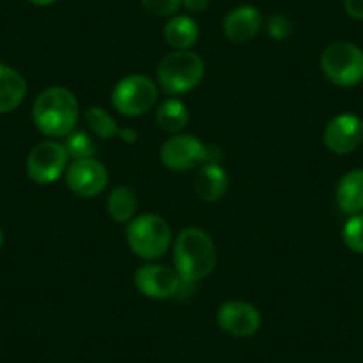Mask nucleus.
I'll list each match as a JSON object with an SVG mask.
<instances>
[{
	"mask_svg": "<svg viewBox=\"0 0 363 363\" xmlns=\"http://www.w3.org/2000/svg\"><path fill=\"white\" fill-rule=\"evenodd\" d=\"M320 69L335 86H358L363 82V50L349 41H333L320 54Z\"/></svg>",
	"mask_w": 363,
	"mask_h": 363,
	"instance_id": "5",
	"label": "nucleus"
},
{
	"mask_svg": "<svg viewBox=\"0 0 363 363\" xmlns=\"http://www.w3.org/2000/svg\"><path fill=\"white\" fill-rule=\"evenodd\" d=\"M264 27V16L255 6H239L223 20V33L232 43H247L255 40Z\"/></svg>",
	"mask_w": 363,
	"mask_h": 363,
	"instance_id": "13",
	"label": "nucleus"
},
{
	"mask_svg": "<svg viewBox=\"0 0 363 363\" xmlns=\"http://www.w3.org/2000/svg\"><path fill=\"white\" fill-rule=\"evenodd\" d=\"M200 27L191 16L174 15L164 26V40L173 50H191L198 43Z\"/></svg>",
	"mask_w": 363,
	"mask_h": 363,
	"instance_id": "17",
	"label": "nucleus"
},
{
	"mask_svg": "<svg viewBox=\"0 0 363 363\" xmlns=\"http://www.w3.org/2000/svg\"><path fill=\"white\" fill-rule=\"evenodd\" d=\"M146 11L159 18H169L178 13L182 8V0H141Z\"/></svg>",
	"mask_w": 363,
	"mask_h": 363,
	"instance_id": "23",
	"label": "nucleus"
},
{
	"mask_svg": "<svg viewBox=\"0 0 363 363\" xmlns=\"http://www.w3.org/2000/svg\"><path fill=\"white\" fill-rule=\"evenodd\" d=\"M269 38L274 41H285L292 34V22L284 15H272L265 23Z\"/></svg>",
	"mask_w": 363,
	"mask_h": 363,
	"instance_id": "24",
	"label": "nucleus"
},
{
	"mask_svg": "<svg viewBox=\"0 0 363 363\" xmlns=\"http://www.w3.org/2000/svg\"><path fill=\"white\" fill-rule=\"evenodd\" d=\"M120 138L121 141L127 143V145H134V143L139 139V134L134 130V128H121Z\"/></svg>",
	"mask_w": 363,
	"mask_h": 363,
	"instance_id": "27",
	"label": "nucleus"
},
{
	"mask_svg": "<svg viewBox=\"0 0 363 363\" xmlns=\"http://www.w3.org/2000/svg\"><path fill=\"white\" fill-rule=\"evenodd\" d=\"M205 61L193 50H173L157 66V82L169 95H186L201 84Z\"/></svg>",
	"mask_w": 363,
	"mask_h": 363,
	"instance_id": "3",
	"label": "nucleus"
},
{
	"mask_svg": "<svg viewBox=\"0 0 363 363\" xmlns=\"http://www.w3.org/2000/svg\"><path fill=\"white\" fill-rule=\"evenodd\" d=\"M182 6L191 13H203L211 6V0H182Z\"/></svg>",
	"mask_w": 363,
	"mask_h": 363,
	"instance_id": "26",
	"label": "nucleus"
},
{
	"mask_svg": "<svg viewBox=\"0 0 363 363\" xmlns=\"http://www.w3.org/2000/svg\"><path fill=\"white\" fill-rule=\"evenodd\" d=\"M29 2L34 6H52L55 4L57 0H29Z\"/></svg>",
	"mask_w": 363,
	"mask_h": 363,
	"instance_id": "28",
	"label": "nucleus"
},
{
	"mask_svg": "<svg viewBox=\"0 0 363 363\" xmlns=\"http://www.w3.org/2000/svg\"><path fill=\"white\" fill-rule=\"evenodd\" d=\"M344 9L349 18L363 22V0H344Z\"/></svg>",
	"mask_w": 363,
	"mask_h": 363,
	"instance_id": "25",
	"label": "nucleus"
},
{
	"mask_svg": "<svg viewBox=\"0 0 363 363\" xmlns=\"http://www.w3.org/2000/svg\"><path fill=\"white\" fill-rule=\"evenodd\" d=\"M194 191L200 200L208 201V203L221 200L228 191V173L225 167L212 160L198 167L196 177H194Z\"/></svg>",
	"mask_w": 363,
	"mask_h": 363,
	"instance_id": "14",
	"label": "nucleus"
},
{
	"mask_svg": "<svg viewBox=\"0 0 363 363\" xmlns=\"http://www.w3.org/2000/svg\"><path fill=\"white\" fill-rule=\"evenodd\" d=\"M218 264V251L212 237L198 226H187L173 244V267L182 284H194L211 277Z\"/></svg>",
	"mask_w": 363,
	"mask_h": 363,
	"instance_id": "1",
	"label": "nucleus"
},
{
	"mask_svg": "<svg viewBox=\"0 0 363 363\" xmlns=\"http://www.w3.org/2000/svg\"><path fill=\"white\" fill-rule=\"evenodd\" d=\"M159 99V87L148 75H127L114 86L111 104L114 111L127 118L145 116L153 109Z\"/></svg>",
	"mask_w": 363,
	"mask_h": 363,
	"instance_id": "6",
	"label": "nucleus"
},
{
	"mask_svg": "<svg viewBox=\"0 0 363 363\" xmlns=\"http://www.w3.org/2000/svg\"><path fill=\"white\" fill-rule=\"evenodd\" d=\"M2 244H4V233H2V228H0V250H2Z\"/></svg>",
	"mask_w": 363,
	"mask_h": 363,
	"instance_id": "29",
	"label": "nucleus"
},
{
	"mask_svg": "<svg viewBox=\"0 0 363 363\" xmlns=\"http://www.w3.org/2000/svg\"><path fill=\"white\" fill-rule=\"evenodd\" d=\"M337 205L344 214H362L363 212V167L351 169L342 174L335 191Z\"/></svg>",
	"mask_w": 363,
	"mask_h": 363,
	"instance_id": "15",
	"label": "nucleus"
},
{
	"mask_svg": "<svg viewBox=\"0 0 363 363\" xmlns=\"http://www.w3.org/2000/svg\"><path fill=\"white\" fill-rule=\"evenodd\" d=\"M68 160L69 157L65 145L54 141V139H47V141L38 143L30 150L26 169L33 182L40 184V186H50L66 173Z\"/></svg>",
	"mask_w": 363,
	"mask_h": 363,
	"instance_id": "7",
	"label": "nucleus"
},
{
	"mask_svg": "<svg viewBox=\"0 0 363 363\" xmlns=\"http://www.w3.org/2000/svg\"><path fill=\"white\" fill-rule=\"evenodd\" d=\"M84 120H86L91 132L95 135H99L100 139H104V141H109V139L116 138V135L120 138V125H118V121L114 120L104 107H89V109L84 113Z\"/></svg>",
	"mask_w": 363,
	"mask_h": 363,
	"instance_id": "20",
	"label": "nucleus"
},
{
	"mask_svg": "<svg viewBox=\"0 0 363 363\" xmlns=\"http://www.w3.org/2000/svg\"><path fill=\"white\" fill-rule=\"evenodd\" d=\"M134 285L145 298L164 301L174 298L184 284L174 267L162 264H145L134 272Z\"/></svg>",
	"mask_w": 363,
	"mask_h": 363,
	"instance_id": "10",
	"label": "nucleus"
},
{
	"mask_svg": "<svg viewBox=\"0 0 363 363\" xmlns=\"http://www.w3.org/2000/svg\"><path fill=\"white\" fill-rule=\"evenodd\" d=\"M80 106L75 93L65 86H52L41 91L33 106V120L38 130L50 139L66 138L75 130Z\"/></svg>",
	"mask_w": 363,
	"mask_h": 363,
	"instance_id": "2",
	"label": "nucleus"
},
{
	"mask_svg": "<svg viewBox=\"0 0 363 363\" xmlns=\"http://www.w3.org/2000/svg\"><path fill=\"white\" fill-rule=\"evenodd\" d=\"M125 239L135 257L143 260H159L171 246V228L159 214H139L125 225Z\"/></svg>",
	"mask_w": 363,
	"mask_h": 363,
	"instance_id": "4",
	"label": "nucleus"
},
{
	"mask_svg": "<svg viewBox=\"0 0 363 363\" xmlns=\"http://www.w3.org/2000/svg\"><path fill=\"white\" fill-rule=\"evenodd\" d=\"M160 160L169 171L186 173L211 160L205 143L193 134H174L160 146Z\"/></svg>",
	"mask_w": 363,
	"mask_h": 363,
	"instance_id": "8",
	"label": "nucleus"
},
{
	"mask_svg": "<svg viewBox=\"0 0 363 363\" xmlns=\"http://www.w3.org/2000/svg\"><path fill=\"white\" fill-rule=\"evenodd\" d=\"M68 189L80 198H95L109 186V171L95 157L73 160L65 173Z\"/></svg>",
	"mask_w": 363,
	"mask_h": 363,
	"instance_id": "9",
	"label": "nucleus"
},
{
	"mask_svg": "<svg viewBox=\"0 0 363 363\" xmlns=\"http://www.w3.org/2000/svg\"><path fill=\"white\" fill-rule=\"evenodd\" d=\"M342 240L352 253L363 255V212L349 216L342 228Z\"/></svg>",
	"mask_w": 363,
	"mask_h": 363,
	"instance_id": "22",
	"label": "nucleus"
},
{
	"mask_svg": "<svg viewBox=\"0 0 363 363\" xmlns=\"http://www.w3.org/2000/svg\"><path fill=\"white\" fill-rule=\"evenodd\" d=\"M139 200L138 194L132 187L128 186H118L109 193L106 200L107 214L120 225H127L138 214Z\"/></svg>",
	"mask_w": 363,
	"mask_h": 363,
	"instance_id": "18",
	"label": "nucleus"
},
{
	"mask_svg": "<svg viewBox=\"0 0 363 363\" xmlns=\"http://www.w3.org/2000/svg\"><path fill=\"white\" fill-rule=\"evenodd\" d=\"M218 326L235 338L253 337L262 326V315L255 305L240 299L225 301L218 310Z\"/></svg>",
	"mask_w": 363,
	"mask_h": 363,
	"instance_id": "11",
	"label": "nucleus"
},
{
	"mask_svg": "<svg viewBox=\"0 0 363 363\" xmlns=\"http://www.w3.org/2000/svg\"><path fill=\"white\" fill-rule=\"evenodd\" d=\"M155 121L160 130L167 134H180L189 123V109L182 100L169 99L157 109Z\"/></svg>",
	"mask_w": 363,
	"mask_h": 363,
	"instance_id": "19",
	"label": "nucleus"
},
{
	"mask_svg": "<svg viewBox=\"0 0 363 363\" xmlns=\"http://www.w3.org/2000/svg\"><path fill=\"white\" fill-rule=\"evenodd\" d=\"M27 95V82L20 72L0 65V114H9L22 106Z\"/></svg>",
	"mask_w": 363,
	"mask_h": 363,
	"instance_id": "16",
	"label": "nucleus"
},
{
	"mask_svg": "<svg viewBox=\"0 0 363 363\" xmlns=\"http://www.w3.org/2000/svg\"><path fill=\"white\" fill-rule=\"evenodd\" d=\"M323 141L335 155H347L358 150L363 143V120L352 113L331 118L324 127Z\"/></svg>",
	"mask_w": 363,
	"mask_h": 363,
	"instance_id": "12",
	"label": "nucleus"
},
{
	"mask_svg": "<svg viewBox=\"0 0 363 363\" xmlns=\"http://www.w3.org/2000/svg\"><path fill=\"white\" fill-rule=\"evenodd\" d=\"M62 145H65L69 159L73 160L91 159V157H95L96 153V145L93 143L91 135L82 130L69 132L65 138V141H62Z\"/></svg>",
	"mask_w": 363,
	"mask_h": 363,
	"instance_id": "21",
	"label": "nucleus"
}]
</instances>
